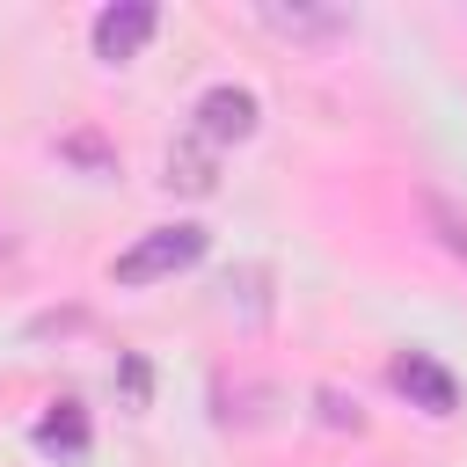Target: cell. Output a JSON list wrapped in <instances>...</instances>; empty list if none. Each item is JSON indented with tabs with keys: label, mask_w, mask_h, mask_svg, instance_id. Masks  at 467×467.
<instances>
[{
	"label": "cell",
	"mask_w": 467,
	"mask_h": 467,
	"mask_svg": "<svg viewBox=\"0 0 467 467\" xmlns=\"http://www.w3.org/2000/svg\"><path fill=\"white\" fill-rule=\"evenodd\" d=\"M117 372H124V401L146 409V365H139V358H117Z\"/></svg>",
	"instance_id": "8fae6325"
},
{
	"label": "cell",
	"mask_w": 467,
	"mask_h": 467,
	"mask_svg": "<svg viewBox=\"0 0 467 467\" xmlns=\"http://www.w3.org/2000/svg\"><path fill=\"white\" fill-rule=\"evenodd\" d=\"M219 292H226V314H241L248 328H263V321H270V270H263V263L226 270V285H219Z\"/></svg>",
	"instance_id": "ba28073f"
},
{
	"label": "cell",
	"mask_w": 467,
	"mask_h": 467,
	"mask_svg": "<svg viewBox=\"0 0 467 467\" xmlns=\"http://www.w3.org/2000/svg\"><path fill=\"white\" fill-rule=\"evenodd\" d=\"M29 445H36L44 460H88L95 423H88V409H80V401H51V409L29 423Z\"/></svg>",
	"instance_id": "8992f818"
},
{
	"label": "cell",
	"mask_w": 467,
	"mask_h": 467,
	"mask_svg": "<svg viewBox=\"0 0 467 467\" xmlns=\"http://www.w3.org/2000/svg\"><path fill=\"white\" fill-rule=\"evenodd\" d=\"M423 219H431V226H438V241H445V248H452V255L467 263V212H460L452 197H438V190H423Z\"/></svg>",
	"instance_id": "9c48e42d"
},
{
	"label": "cell",
	"mask_w": 467,
	"mask_h": 467,
	"mask_svg": "<svg viewBox=\"0 0 467 467\" xmlns=\"http://www.w3.org/2000/svg\"><path fill=\"white\" fill-rule=\"evenodd\" d=\"M197 139H212V146H241V139H255V124H263V102L248 95V88H234V80H219V88H204L197 95Z\"/></svg>",
	"instance_id": "277c9868"
},
{
	"label": "cell",
	"mask_w": 467,
	"mask_h": 467,
	"mask_svg": "<svg viewBox=\"0 0 467 467\" xmlns=\"http://www.w3.org/2000/svg\"><path fill=\"white\" fill-rule=\"evenodd\" d=\"M212 234L197 219H175V226H153L139 234L124 255H109V285H161V277H182L190 263H204Z\"/></svg>",
	"instance_id": "6da1fadb"
},
{
	"label": "cell",
	"mask_w": 467,
	"mask_h": 467,
	"mask_svg": "<svg viewBox=\"0 0 467 467\" xmlns=\"http://www.w3.org/2000/svg\"><path fill=\"white\" fill-rule=\"evenodd\" d=\"M314 416H321L328 431H365V416H358V401H350L343 387H314Z\"/></svg>",
	"instance_id": "30bf717a"
},
{
	"label": "cell",
	"mask_w": 467,
	"mask_h": 467,
	"mask_svg": "<svg viewBox=\"0 0 467 467\" xmlns=\"http://www.w3.org/2000/svg\"><path fill=\"white\" fill-rule=\"evenodd\" d=\"M161 182H168V190H182V197H212V190H219V146H212V139H197V131H190V139H175V146H168V175H161Z\"/></svg>",
	"instance_id": "52a82bcc"
},
{
	"label": "cell",
	"mask_w": 467,
	"mask_h": 467,
	"mask_svg": "<svg viewBox=\"0 0 467 467\" xmlns=\"http://www.w3.org/2000/svg\"><path fill=\"white\" fill-rule=\"evenodd\" d=\"M255 22L263 29H277V36H292V44H336V36H350V15L343 7H306V0H263L255 7Z\"/></svg>",
	"instance_id": "5b68a950"
},
{
	"label": "cell",
	"mask_w": 467,
	"mask_h": 467,
	"mask_svg": "<svg viewBox=\"0 0 467 467\" xmlns=\"http://www.w3.org/2000/svg\"><path fill=\"white\" fill-rule=\"evenodd\" d=\"M387 387L409 394L423 416H452V409H460V379H452L431 350H394V358H387Z\"/></svg>",
	"instance_id": "3957f363"
},
{
	"label": "cell",
	"mask_w": 467,
	"mask_h": 467,
	"mask_svg": "<svg viewBox=\"0 0 467 467\" xmlns=\"http://www.w3.org/2000/svg\"><path fill=\"white\" fill-rule=\"evenodd\" d=\"M153 29H161V7H153V0H109V7L88 22V44H95L102 66H131V58L153 44Z\"/></svg>",
	"instance_id": "7a4b0ae2"
},
{
	"label": "cell",
	"mask_w": 467,
	"mask_h": 467,
	"mask_svg": "<svg viewBox=\"0 0 467 467\" xmlns=\"http://www.w3.org/2000/svg\"><path fill=\"white\" fill-rule=\"evenodd\" d=\"M58 153H73V161H88V168H117V161H109V153H102V146H95V139H66V146H58Z\"/></svg>",
	"instance_id": "7c38bea8"
}]
</instances>
